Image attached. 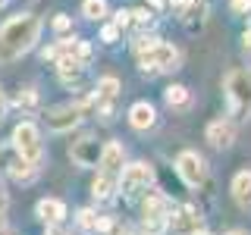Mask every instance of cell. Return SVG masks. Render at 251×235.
<instances>
[{
  "label": "cell",
  "mask_w": 251,
  "mask_h": 235,
  "mask_svg": "<svg viewBox=\"0 0 251 235\" xmlns=\"http://www.w3.org/2000/svg\"><path fill=\"white\" fill-rule=\"evenodd\" d=\"M3 3H6V0H0V6H3Z\"/></svg>",
  "instance_id": "39"
},
{
  "label": "cell",
  "mask_w": 251,
  "mask_h": 235,
  "mask_svg": "<svg viewBox=\"0 0 251 235\" xmlns=\"http://www.w3.org/2000/svg\"><path fill=\"white\" fill-rule=\"evenodd\" d=\"M229 10L235 16H248L251 13V0H229Z\"/></svg>",
  "instance_id": "27"
},
{
  "label": "cell",
  "mask_w": 251,
  "mask_h": 235,
  "mask_svg": "<svg viewBox=\"0 0 251 235\" xmlns=\"http://www.w3.org/2000/svg\"><path fill=\"white\" fill-rule=\"evenodd\" d=\"M123 160H126V151L120 141H107L100 147V160H98V172H107V176H116L120 179L123 172Z\"/></svg>",
  "instance_id": "9"
},
{
  "label": "cell",
  "mask_w": 251,
  "mask_h": 235,
  "mask_svg": "<svg viewBox=\"0 0 251 235\" xmlns=\"http://www.w3.org/2000/svg\"><path fill=\"white\" fill-rule=\"evenodd\" d=\"M204 16H207V3H204V0H188V6L182 10V19L185 22H204Z\"/></svg>",
  "instance_id": "22"
},
{
  "label": "cell",
  "mask_w": 251,
  "mask_h": 235,
  "mask_svg": "<svg viewBox=\"0 0 251 235\" xmlns=\"http://www.w3.org/2000/svg\"><path fill=\"white\" fill-rule=\"evenodd\" d=\"M229 235H248V232H239V229H235V232H229Z\"/></svg>",
  "instance_id": "37"
},
{
  "label": "cell",
  "mask_w": 251,
  "mask_h": 235,
  "mask_svg": "<svg viewBox=\"0 0 251 235\" xmlns=\"http://www.w3.org/2000/svg\"><path fill=\"white\" fill-rule=\"evenodd\" d=\"M232 198L242 210L251 207V169H242L232 176Z\"/></svg>",
  "instance_id": "16"
},
{
  "label": "cell",
  "mask_w": 251,
  "mask_h": 235,
  "mask_svg": "<svg viewBox=\"0 0 251 235\" xmlns=\"http://www.w3.org/2000/svg\"><path fill=\"white\" fill-rule=\"evenodd\" d=\"M53 28H57V31H69V28H73V19H69V16H57V19H53Z\"/></svg>",
  "instance_id": "30"
},
{
  "label": "cell",
  "mask_w": 251,
  "mask_h": 235,
  "mask_svg": "<svg viewBox=\"0 0 251 235\" xmlns=\"http://www.w3.org/2000/svg\"><path fill=\"white\" fill-rule=\"evenodd\" d=\"M16 160V147L13 144H0V169H6Z\"/></svg>",
  "instance_id": "24"
},
{
  "label": "cell",
  "mask_w": 251,
  "mask_h": 235,
  "mask_svg": "<svg viewBox=\"0 0 251 235\" xmlns=\"http://www.w3.org/2000/svg\"><path fill=\"white\" fill-rule=\"evenodd\" d=\"M0 223H3V213H0Z\"/></svg>",
  "instance_id": "38"
},
{
  "label": "cell",
  "mask_w": 251,
  "mask_h": 235,
  "mask_svg": "<svg viewBox=\"0 0 251 235\" xmlns=\"http://www.w3.org/2000/svg\"><path fill=\"white\" fill-rule=\"evenodd\" d=\"M242 50L251 57V28H245V35H242Z\"/></svg>",
  "instance_id": "32"
},
{
  "label": "cell",
  "mask_w": 251,
  "mask_h": 235,
  "mask_svg": "<svg viewBox=\"0 0 251 235\" xmlns=\"http://www.w3.org/2000/svg\"><path fill=\"white\" fill-rule=\"evenodd\" d=\"M141 213H145V219H170L173 213V204L167 194H148L145 207H141Z\"/></svg>",
  "instance_id": "15"
},
{
  "label": "cell",
  "mask_w": 251,
  "mask_h": 235,
  "mask_svg": "<svg viewBox=\"0 0 251 235\" xmlns=\"http://www.w3.org/2000/svg\"><path fill=\"white\" fill-rule=\"evenodd\" d=\"M19 104H25V107H35V104H38V94H35V88H28L25 94H19Z\"/></svg>",
  "instance_id": "31"
},
{
  "label": "cell",
  "mask_w": 251,
  "mask_h": 235,
  "mask_svg": "<svg viewBox=\"0 0 251 235\" xmlns=\"http://www.w3.org/2000/svg\"><path fill=\"white\" fill-rule=\"evenodd\" d=\"M100 38H104L107 44H113L116 38H120V25H104V31H100Z\"/></svg>",
  "instance_id": "28"
},
{
  "label": "cell",
  "mask_w": 251,
  "mask_h": 235,
  "mask_svg": "<svg viewBox=\"0 0 251 235\" xmlns=\"http://www.w3.org/2000/svg\"><path fill=\"white\" fill-rule=\"evenodd\" d=\"M167 226H173V229L182 232V235H192V232H198L204 223H201V213L195 207H179V210H173V213H170Z\"/></svg>",
  "instance_id": "10"
},
{
  "label": "cell",
  "mask_w": 251,
  "mask_h": 235,
  "mask_svg": "<svg viewBox=\"0 0 251 235\" xmlns=\"http://www.w3.org/2000/svg\"><path fill=\"white\" fill-rule=\"evenodd\" d=\"M78 226H82V229H94V226H98V213H94V210H88V207H85V210H78Z\"/></svg>",
  "instance_id": "23"
},
{
  "label": "cell",
  "mask_w": 251,
  "mask_h": 235,
  "mask_svg": "<svg viewBox=\"0 0 251 235\" xmlns=\"http://www.w3.org/2000/svg\"><path fill=\"white\" fill-rule=\"evenodd\" d=\"M35 213H38V219H41V223H47V226H60L63 216H66V207H63V201H57V198H44V201H38Z\"/></svg>",
  "instance_id": "13"
},
{
  "label": "cell",
  "mask_w": 251,
  "mask_h": 235,
  "mask_svg": "<svg viewBox=\"0 0 251 235\" xmlns=\"http://www.w3.org/2000/svg\"><path fill=\"white\" fill-rule=\"evenodd\" d=\"M85 116V104H63V107H53L44 113V125L50 132H69L82 122Z\"/></svg>",
  "instance_id": "6"
},
{
  "label": "cell",
  "mask_w": 251,
  "mask_h": 235,
  "mask_svg": "<svg viewBox=\"0 0 251 235\" xmlns=\"http://www.w3.org/2000/svg\"><path fill=\"white\" fill-rule=\"evenodd\" d=\"M41 35V19L31 13H16L0 25V57L13 60L22 57L25 50H31Z\"/></svg>",
  "instance_id": "1"
},
{
  "label": "cell",
  "mask_w": 251,
  "mask_h": 235,
  "mask_svg": "<svg viewBox=\"0 0 251 235\" xmlns=\"http://www.w3.org/2000/svg\"><path fill=\"white\" fill-rule=\"evenodd\" d=\"M154 182V169L148 163H129L120 172V182H116V191H123L126 198H135L138 191H148V185Z\"/></svg>",
  "instance_id": "5"
},
{
  "label": "cell",
  "mask_w": 251,
  "mask_h": 235,
  "mask_svg": "<svg viewBox=\"0 0 251 235\" xmlns=\"http://www.w3.org/2000/svg\"><path fill=\"white\" fill-rule=\"evenodd\" d=\"M163 100H167V107H173V110H188L192 107V91H188L185 85H170V88L163 91Z\"/></svg>",
  "instance_id": "17"
},
{
  "label": "cell",
  "mask_w": 251,
  "mask_h": 235,
  "mask_svg": "<svg viewBox=\"0 0 251 235\" xmlns=\"http://www.w3.org/2000/svg\"><path fill=\"white\" fill-rule=\"evenodd\" d=\"M129 16H132V22H138V25H148V22L154 19V13H151V10H145V6H138V10H132Z\"/></svg>",
  "instance_id": "25"
},
{
  "label": "cell",
  "mask_w": 251,
  "mask_h": 235,
  "mask_svg": "<svg viewBox=\"0 0 251 235\" xmlns=\"http://www.w3.org/2000/svg\"><path fill=\"white\" fill-rule=\"evenodd\" d=\"M82 16L91 19V22L104 19V16H107V0H85V3H82Z\"/></svg>",
  "instance_id": "21"
},
{
  "label": "cell",
  "mask_w": 251,
  "mask_h": 235,
  "mask_svg": "<svg viewBox=\"0 0 251 235\" xmlns=\"http://www.w3.org/2000/svg\"><path fill=\"white\" fill-rule=\"evenodd\" d=\"M116 182H120L116 176L98 172V179H94V185H91V194H94L98 201H107V198H113V191H116Z\"/></svg>",
  "instance_id": "18"
},
{
  "label": "cell",
  "mask_w": 251,
  "mask_h": 235,
  "mask_svg": "<svg viewBox=\"0 0 251 235\" xmlns=\"http://www.w3.org/2000/svg\"><path fill=\"white\" fill-rule=\"evenodd\" d=\"M192 235H210V232H207V229H204V226H201V229H198V232H192Z\"/></svg>",
  "instance_id": "36"
},
{
  "label": "cell",
  "mask_w": 251,
  "mask_h": 235,
  "mask_svg": "<svg viewBox=\"0 0 251 235\" xmlns=\"http://www.w3.org/2000/svg\"><path fill=\"white\" fill-rule=\"evenodd\" d=\"M176 172L179 179L188 185V188H198L204 179H207V166H204V157L195 154V151H182L176 157Z\"/></svg>",
  "instance_id": "7"
},
{
  "label": "cell",
  "mask_w": 251,
  "mask_h": 235,
  "mask_svg": "<svg viewBox=\"0 0 251 235\" xmlns=\"http://www.w3.org/2000/svg\"><path fill=\"white\" fill-rule=\"evenodd\" d=\"M129 122H132V129L148 132V129H151V125L157 122V110L148 104V100H138V104H132V107H129Z\"/></svg>",
  "instance_id": "11"
},
{
  "label": "cell",
  "mask_w": 251,
  "mask_h": 235,
  "mask_svg": "<svg viewBox=\"0 0 251 235\" xmlns=\"http://www.w3.org/2000/svg\"><path fill=\"white\" fill-rule=\"evenodd\" d=\"M179 63H182V53H179L173 44H167V41H157L151 50L138 53V66H141V72H148V75H154V72H176Z\"/></svg>",
  "instance_id": "3"
},
{
  "label": "cell",
  "mask_w": 251,
  "mask_h": 235,
  "mask_svg": "<svg viewBox=\"0 0 251 235\" xmlns=\"http://www.w3.org/2000/svg\"><path fill=\"white\" fill-rule=\"evenodd\" d=\"M10 144L16 147V154L22 157V160H28V163H41V157H44V144H41V132H38V125L35 122H19L13 129V141Z\"/></svg>",
  "instance_id": "4"
},
{
  "label": "cell",
  "mask_w": 251,
  "mask_h": 235,
  "mask_svg": "<svg viewBox=\"0 0 251 235\" xmlns=\"http://www.w3.org/2000/svg\"><path fill=\"white\" fill-rule=\"evenodd\" d=\"M157 41H160V38H154V35H138V38H135V50H138V53H141V50H151Z\"/></svg>",
  "instance_id": "26"
},
{
  "label": "cell",
  "mask_w": 251,
  "mask_h": 235,
  "mask_svg": "<svg viewBox=\"0 0 251 235\" xmlns=\"http://www.w3.org/2000/svg\"><path fill=\"white\" fill-rule=\"evenodd\" d=\"M100 141L98 138H91V135H85V138H78L73 147H69V157H73V163L75 166H82V169H91V166H98V160H100Z\"/></svg>",
  "instance_id": "8"
},
{
  "label": "cell",
  "mask_w": 251,
  "mask_h": 235,
  "mask_svg": "<svg viewBox=\"0 0 251 235\" xmlns=\"http://www.w3.org/2000/svg\"><path fill=\"white\" fill-rule=\"evenodd\" d=\"M116 94H120V78H113V75L98 78V88H94L98 100H116Z\"/></svg>",
  "instance_id": "20"
},
{
  "label": "cell",
  "mask_w": 251,
  "mask_h": 235,
  "mask_svg": "<svg viewBox=\"0 0 251 235\" xmlns=\"http://www.w3.org/2000/svg\"><path fill=\"white\" fill-rule=\"evenodd\" d=\"M0 235H16V229H10V226H3V223H0Z\"/></svg>",
  "instance_id": "35"
},
{
  "label": "cell",
  "mask_w": 251,
  "mask_h": 235,
  "mask_svg": "<svg viewBox=\"0 0 251 235\" xmlns=\"http://www.w3.org/2000/svg\"><path fill=\"white\" fill-rule=\"evenodd\" d=\"M207 141L214 147H229L235 141V125L229 119H214L207 125Z\"/></svg>",
  "instance_id": "12"
},
{
  "label": "cell",
  "mask_w": 251,
  "mask_h": 235,
  "mask_svg": "<svg viewBox=\"0 0 251 235\" xmlns=\"http://www.w3.org/2000/svg\"><path fill=\"white\" fill-rule=\"evenodd\" d=\"M223 88H226V100H229V110L239 122L251 119V69L239 66L229 69L223 78Z\"/></svg>",
  "instance_id": "2"
},
{
  "label": "cell",
  "mask_w": 251,
  "mask_h": 235,
  "mask_svg": "<svg viewBox=\"0 0 251 235\" xmlns=\"http://www.w3.org/2000/svg\"><path fill=\"white\" fill-rule=\"evenodd\" d=\"M132 22V16H129V10H116V16H113V25H120V28H126Z\"/></svg>",
  "instance_id": "29"
},
{
  "label": "cell",
  "mask_w": 251,
  "mask_h": 235,
  "mask_svg": "<svg viewBox=\"0 0 251 235\" xmlns=\"http://www.w3.org/2000/svg\"><path fill=\"white\" fill-rule=\"evenodd\" d=\"M3 116H6V97H3V91H0V122H3Z\"/></svg>",
  "instance_id": "34"
},
{
  "label": "cell",
  "mask_w": 251,
  "mask_h": 235,
  "mask_svg": "<svg viewBox=\"0 0 251 235\" xmlns=\"http://www.w3.org/2000/svg\"><path fill=\"white\" fill-rule=\"evenodd\" d=\"M6 204H10V198H6V191H3V188H0V213H3V210H6Z\"/></svg>",
  "instance_id": "33"
},
{
  "label": "cell",
  "mask_w": 251,
  "mask_h": 235,
  "mask_svg": "<svg viewBox=\"0 0 251 235\" xmlns=\"http://www.w3.org/2000/svg\"><path fill=\"white\" fill-rule=\"evenodd\" d=\"M57 69H60L63 85H82L85 82V63L75 60V57H60L57 60Z\"/></svg>",
  "instance_id": "14"
},
{
  "label": "cell",
  "mask_w": 251,
  "mask_h": 235,
  "mask_svg": "<svg viewBox=\"0 0 251 235\" xmlns=\"http://www.w3.org/2000/svg\"><path fill=\"white\" fill-rule=\"evenodd\" d=\"M6 172H10L13 179H19V182H28V179H35V172H38V166L35 163H28V160H22L19 154H16V160L6 166Z\"/></svg>",
  "instance_id": "19"
}]
</instances>
